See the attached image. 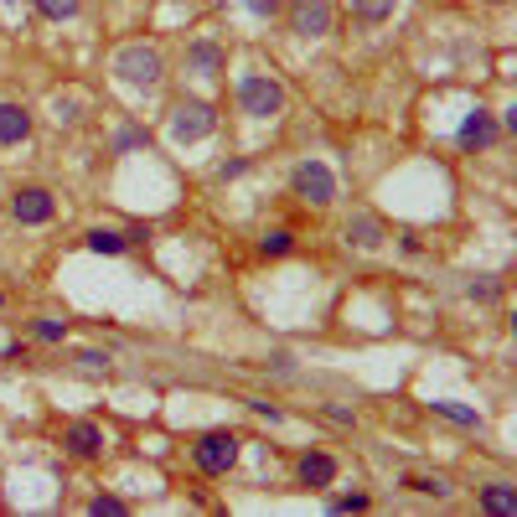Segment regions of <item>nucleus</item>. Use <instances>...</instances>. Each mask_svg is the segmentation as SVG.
<instances>
[{"mask_svg": "<svg viewBox=\"0 0 517 517\" xmlns=\"http://www.w3.org/2000/svg\"><path fill=\"white\" fill-rule=\"evenodd\" d=\"M114 78L125 88H156L166 78V57L145 42H130V47L114 52Z\"/></svg>", "mask_w": 517, "mask_h": 517, "instance_id": "nucleus-1", "label": "nucleus"}, {"mask_svg": "<svg viewBox=\"0 0 517 517\" xmlns=\"http://www.w3.org/2000/svg\"><path fill=\"white\" fill-rule=\"evenodd\" d=\"M238 109L249 119H280L285 114V83L269 73H243L238 78Z\"/></svg>", "mask_w": 517, "mask_h": 517, "instance_id": "nucleus-2", "label": "nucleus"}, {"mask_svg": "<svg viewBox=\"0 0 517 517\" xmlns=\"http://www.w3.org/2000/svg\"><path fill=\"white\" fill-rule=\"evenodd\" d=\"M166 130H171L176 145H197V140H207L212 130H218V109H212L207 99H176Z\"/></svg>", "mask_w": 517, "mask_h": 517, "instance_id": "nucleus-3", "label": "nucleus"}, {"mask_svg": "<svg viewBox=\"0 0 517 517\" xmlns=\"http://www.w3.org/2000/svg\"><path fill=\"white\" fill-rule=\"evenodd\" d=\"M290 187H295L300 202H311V207H331V202H337V176H331L326 161H300L290 171Z\"/></svg>", "mask_w": 517, "mask_h": 517, "instance_id": "nucleus-4", "label": "nucleus"}, {"mask_svg": "<svg viewBox=\"0 0 517 517\" xmlns=\"http://www.w3.org/2000/svg\"><path fill=\"white\" fill-rule=\"evenodd\" d=\"M192 461H197V471H207V476H228L233 461H238V435H233V430H207V435L192 445Z\"/></svg>", "mask_w": 517, "mask_h": 517, "instance_id": "nucleus-5", "label": "nucleus"}, {"mask_svg": "<svg viewBox=\"0 0 517 517\" xmlns=\"http://www.w3.org/2000/svg\"><path fill=\"white\" fill-rule=\"evenodd\" d=\"M331 21H337V6H331V0H290V32L295 37L316 42V37L331 32Z\"/></svg>", "mask_w": 517, "mask_h": 517, "instance_id": "nucleus-6", "label": "nucleus"}, {"mask_svg": "<svg viewBox=\"0 0 517 517\" xmlns=\"http://www.w3.org/2000/svg\"><path fill=\"white\" fill-rule=\"evenodd\" d=\"M52 212H57V202H52V192H42V187H21V192L11 197V218H16L21 228L52 223Z\"/></svg>", "mask_w": 517, "mask_h": 517, "instance_id": "nucleus-7", "label": "nucleus"}, {"mask_svg": "<svg viewBox=\"0 0 517 517\" xmlns=\"http://www.w3.org/2000/svg\"><path fill=\"white\" fill-rule=\"evenodd\" d=\"M342 233H347V243H357V249H368V254L383 249V223L373 218V212H352Z\"/></svg>", "mask_w": 517, "mask_h": 517, "instance_id": "nucleus-8", "label": "nucleus"}, {"mask_svg": "<svg viewBox=\"0 0 517 517\" xmlns=\"http://www.w3.org/2000/svg\"><path fill=\"white\" fill-rule=\"evenodd\" d=\"M461 145H466V150H486V145H497V119L486 114V109L466 114V125H461Z\"/></svg>", "mask_w": 517, "mask_h": 517, "instance_id": "nucleus-9", "label": "nucleus"}, {"mask_svg": "<svg viewBox=\"0 0 517 517\" xmlns=\"http://www.w3.org/2000/svg\"><path fill=\"white\" fill-rule=\"evenodd\" d=\"M63 445L73 450V455H83V461H94V455L104 450V430H99V424H68V435H63Z\"/></svg>", "mask_w": 517, "mask_h": 517, "instance_id": "nucleus-10", "label": "nucleus"}, {"mask_svg": "<svg viewBox=\"0 0 517 517\" xmlns=\"http://www.w3.org/2000/svg\"><path fill=\"white\" fill-rule=\"evenodd\" d=\"M481 512H492V517H517V486L486 481V486H481Z\"/></svg>", "mask_w": 517, "mask_h": 517, "instance_id": "nucleus-11", "label": "nucleus"}, {"mask_svg": "<svg viewBox=\"0 0 517 517\" xmlns=\"http://www.w3.org/2000/svg\"><path fill=\"white\" fill-rule=\"evenodd\" d=\"M32 135V114L21 104H0V145H21Z\"/></svg>", "mask_w": 517, "mask_h": 517, "instance_id": "nucleus-12", "label": "nucleus"}, {"mask_svg": "<svg viewBox=\"0 0 517 517\" xmlns=\"http://www.w3.org/2000/svg\"><path fill=\"white\" fill-rule=\"evenodd\" d=\"M300 481H306V486H331V481H337V461H331L326 450L300 455Z\"/></svg>", "mask_w": 517, "mask_h": 517, "instance_id": "nucleus-13", "label": "nucleus"}, {"mask_svg": "<svg viewBox=\"0 0 517 517\" xmlns=\"http://www.w3.org/2000/svg\"><path fill=\"white\" fill-rule=\"evenodd\" d=\"M347 11H352L357 21H368V26H378V21H388L393 11H399V0H347Z\"/></svg>", "mask_w": 517, "mask_h": 517, "instance_id": "nucleus-14", "label": "nucleus"}, {"mask_svg": "<svg viewBox=\"0 0 517 517\" xmlns=\"http://www.w3.org/2000/svg\"><path fill=\"white\" fill-rule=\"evenodd\" d=\"M187 68H197V73H218V68H223V52L212 47V42H192V47H187Z\"/></svg>", "mask_w": 517, "mask_h": 517, "instance_id": "nucleus-15", "label": "nucleus"}, {"mask_svg": "<svg viewBox=\"0 0 517 517\" xmlns=\"http://www.w3.org/2000/svg\"><path fill=\"white\" fill-rule=\"evenodd\" d=\"M125 233H114V228H94V233H88V249H94V254H125Z\"/></svg>", "mask_w": 517, "mask_h": 517, "instance_id": "nucleus-16", "label": "nucleus"}, {"mask_svg": "<svg viewBox=\"0 0 517 517\" xmlns=\"http://www.w3.org/2000/svg\"><path fill=\"white\" fill-rule=\"evenodd\" d=\"M37 6V16H47V21H73L78 11H83V0H32Z\"/></svg>", "mask_w": 517, "mask_h": 517, "instance_id": "nucleus-17", "label": "nucleus"}, {"mask_svg": "<svg viewBox=\"0 0 517 517\" xmlns=\"http://www.w3.org/2000/svg\"><path fill=\"white\" fill-rule=\"evenodd\" d=\"M259 249H264L269 259H280V254H290V249H295V233H290V228H269V233L259 238Z\"/></svg>", "mask_w": 517, "mask_h": 517, "instance_id": "nucleus-18", "label": "nucleus"}, {"mask_svg": "<svg viewBox=\"0 0 517 517\" xmlns=\"http://www.w3.org/2000/svg\"><path fill=\"white\" fill-rule=\"evenodd\" d=\"M32 331H37V342H47V347H57V342H63V337H68V321H57V316H42V321H37Z\"/></svg>", "mask_w": 517, "mask_h": 517, "instance_id": "nucleus-19", "label": "nucleus"}, {"mask_svg": "<svg viewBox=\"0 0 517 517\" xmlns=\"http://www.w3.org/2000/svg\"><path fill=\"white\" fill-rule=\"evenodd\" d=\"M78 368H83L88 378H104V373H109V352H94V347H83V352H78Z\"/></svg>", "mask_w": 517, "mask_h": 517, "instance_id": "nucleus-20", "label": "nucleus"}, {"mask_svg": "<svg viewBox=\"0 0 517 517\" xmlns=\"http://www.w3.org/2000/svg\"><path fill=\"white\" fill-rule=\"evenodd\" d=\"M409 492H419V497H450V486L440 481V476H409Z\"/></svg>", "mask_w": 517, "mask_h": 517, "instance_id": "nucleus-21", "label": "nucleus"}, {"mask_svg": "<svg viewBox=\"0 0 517 517\" xmlns=\"http://www.w3.org/2000/svg\"><path fill=\"white\" fill-rule=\"evenodd\" d=\"M435 414H445V419H455V424H481V414H476V409L450 404V399H440V404H435Z\"/></svg>", "mask_w": 517, "mask_h": 517, "instance_id": "nucleus-22", "label": "nucleus"}, {"mask_svg": "<svg viewBox=\"0 0 517 517\" xmlns=\"http://www.w3.org/2000/svg\"><path fill=\"white\" fill-rule=\"evenodd\" d=\"M280 6H285V0H243V11H249V16H259V21L280 16Z\"/></svg>", "mask_w": 517, "mask_h": 517, "instance_id": "nucleus-23", "label": "nucleus"}, {"mask_svg": "<svg viewBox=\"0 0 517 517\" xmlns=\"http://www.w3.org/2000/svg\"><path fill=\"white\" fill-rule=\"evenodd\" d=\"M88 512H94V517H119V512H125V502H119V497H94V502H88Z\"/></svg>", "mask_w": 517, "mask_h": 517, "instance_id": "nucleus-24", "label": "nucleus"}, {"mask_svg": "<svg viewBox=\"0 0 517 517\" xmlns=\"http://www.w3.org/2000/svg\"><path fill=\"white\" fill-rule=\"evenodd\" d=\"M362 507H368V497H362V492H352V497H337V502H331V512H362Z\"/></svg>", "mask_w": 517, "mask_h": 517, "instance_id": "nucleus-25", "label": "nucleus"}, {"mask_svg": "<svg viewBox=\"0 0 517 517\" xmlns=\"http://www.w3.org/2000/svg\"><path fill=\"white\" fill-rule=\"evenodd\" d=\"M135 145H145V130H119L114 150H135Z\"/></svg>", "mask_w": 517, "mask_h": 517, "instance_id": "nucleus-26", "label": "nucleus"}, {"mask_svg": "<svg viewBox=\"0 0 517 517\" xmlns=\"http://www.w3.org/2000/svg\"><path fill=\"white\" fill-rule=\"evenodd\" d=\"M249 409H254V414H264L269 424H280V409H275V404H264V399H249Z\"/></svg>", "mask_w": 517, "mask_h": 517, "instance_id": "nucleus-27", "label": "nucleus"}, {"mask_svg": "<svg viewBox=\"0 0 517 517\" xmlns=\"http://www.w3.org/2000/svg\"><path fill=\"white\" fill-rule=\"evenodd\" d=\"M243 171H249V161H223V166H218L223 181H228V176H243Z\"/></svg>", "mask_w": 517, "mask_h": 517, "instance_id": "nucleus-28", "label": "nucleus"}, {"mask_svg": "<svg viewBox=\"0 0 517 517\" xmlns=\"http://www.w3.org/2000/svg\"><path fill=\"white\" fill-rule=\"evenodd\" d=\"M269 368H275L280 378H290V352H275V357H269Z\"/></svg>", "mask_w": 517, "mask_h": 517, "instance_id": "nucleus-29", "label": "nucleus"}, {"mask_svg": "<svg viewBox=\"0 0 517 517\" xmlns=\"http://www.w3.org/2000/svg\"><path fill=\"white\" fill-rule=\"evenodd\" d=\"M73 109H78V99H57V119H68V125H73V119H78Z\"/></svg>", "mask_w": 517, "mask_h": 517, "instance_id": "nucleus-30", "label": "nucleus"}, {"mask_svg": "<svg viewBox=\"0 0 517 517\" xmlns=\"http://www.w3.org/2000/svg\"><path fill=\"white\" fill-rule=\"evenodd\" d=\"M471 300H497V285H471Z\"/></svg>", "mask_w": 517, "mask_h": 517, "instance_id": "nucleus-31", "label": "nucleus"}]
</instances>
